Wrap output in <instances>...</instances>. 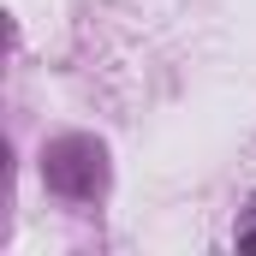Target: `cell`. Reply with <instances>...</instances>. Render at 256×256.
I'll use <instances>...</instances> for the list:
<instances>
[{
    "instance_id": "1",
    "label": "cell",
    "mask_w": 256,
    "mask_h": 256,
    "mask_svg": "<svg viewBox=\"0 0 256 256\" xmlns=\"http://www.w3.org/2000/svg\"><path fill=\"white\" fill-rule=\"evenodd\" d=\"M42 179L66 202H96V196L108 191V149L96 137H60L42 155Z\"/></svg>"
},
{
    "instance_id": "2",
    "label": "cell",
    "mask_w": 256,
    "mask_h": 256,
    "mask_svg": "<svg viewBox=\"0 0 256 256\" xmlns=\"http://www.w3.org/2000/svg\"><path fill=\"white\" fill-rule=\"evenodd\" d=\"M238 250H256V196H250V208L238 214Z\"/></svg>"
}]
</instances>
